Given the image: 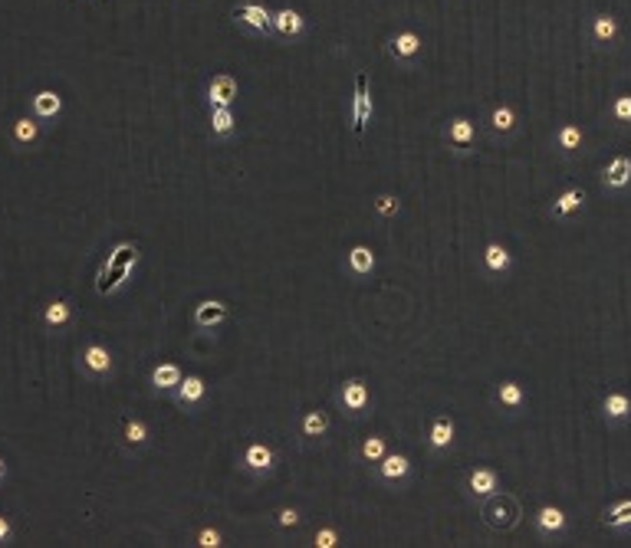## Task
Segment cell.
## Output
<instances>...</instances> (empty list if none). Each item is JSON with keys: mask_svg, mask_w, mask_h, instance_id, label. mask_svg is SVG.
<instances>
[{"mask_svg": "<svg viewBox=\"0 0 631 548\" xmlns=\"http://www.w3.org/2000/svg\"><path fill=\"white\" fill-rule=\"evenodd\" d=\"M198 542H201L204 548H217V545H220V535H217L214 529H204V532H201V539H198Z\"/></svg>", "mask_w": 631, "mask_h": 548, "instance_id": "cell-39", "label": "cell"}, {"mask_svg": "<svg viewBox=\"0 0 631 548\" xmlns=\"http://www.w3.org/2000/svg\"><path fill=\"white\" fill-rule=\"evenodd\" d=\"M500 401H503L507 407H519V404H523V388L513 384V381H507V384L500 388Z\"/></svg>", "mask_w": 631, "mask_h": 548, "instance_id": "cell-31", "label": "cell"}, {"mask_svg": "<svg viewBox=\"0 0 631 548\" xmlns=\"http://www.w3.org/2000/svg\"><path fill=\"white\" fill-rule=\"evenodd\" d=\"M204 397V381L201 378H188L181 381V404H194Z\"/></svg>", "mask_w": 631, "mask_h": 548, "instance_id": "cell-27", "label": "cell"}, {"mask_svg": "<svg viewBox=\"0 0 631 548\" xmlns=\"http://www.w3.org/2000/svg\"><path fill=\"white\" fill-rule=\"evenodd\" d=\"M372 118V95H368V76L359 73L355 76V105H352V128L355 135L365 132V125Z\"/></svg>", "mask_w": 631, "mask_h": 548, "instance_id": "cell-2", "label": "cell"}, {"mask_svg": "<svg viewBox=\"0 0 631 548\" xmlns=\"http://www.w3.org/2000/svg\"><path fill=\"white\" fill-rule=\"evenodd\" d=\"M10 535V525H7V519H0V539H7Z\"/></svg>", "mask_w": 631, "mask_h": 548, "instance_id": "cell-42", "label": "cell"}, {"mask_svg": "<svg viewBox=\"0 0 631 548\" xmlns=\"http://www.w3.org/2000/svg\"><path fill=\"white\" fill-rule=\"evenodd\" d=\"M474 125L467 122V118H454L450 122V145H457V148H467L470 142H474Z\"/></svg>", "mask_w": 631, "mask_h": 548, "instance_id": "cell-18", "label": "cell"}, {"mask_svg": "<svg viewBox=\"0 0 631 548\" xmlns=\"http://www.w3.org/2000/svg\"><path fill=\"white\" fill-rule=\"evenodd\" d=\"M536 525H539V532L553 535V532H559L565 525V512L555 509V506H543V509H539V516H536Z\"/></svg>", "mask_w": 631, "mask_h": 548, "instance_id": "cell-8", "label": "cell"}, {"mask_svg": "<svg viewBox=\"0 0 631 548\" xmlns=\"http://www.w3.org/2000/svg\"><path fill=\"white\" fill-rule=\"evenodd\" d=\"M125 437H128V444H142L145 437H148V430H145V424L128 420V424H125Z\"/></svg>", "mask_w": 631, "mask_h": 548, "instance_id": "cell-37", "label": "cell"}, {"mask_svg": "<svg viewBox=\"0 0 631 548\" xmlns=\"http://www.w3.org/2000/svg\"><path fill=\"white\" fill-rule=\"evenodd\" d=\"M316 545H319V548H332L335 545V532L332 529L319 532V535H316Z\"/></svg>", "mask_w": 631, "mask_h": 548, "instance_id": "cell-40", "label": "cell"}, {"mask_svg": "<svg viewBox=\"0 0 631 548\" xmlns=\"http://www.w3.org/2000/svg\"><path fill=\"white\" fill-rule=\"evenodd\" d=\"M483 263H487V269H493V273H503L510 266V253L500 243H490L487 250H483Z\"/></svg>", "mask_w": 631, "mask_h": 548, "instance_id": "cell-19", "label": "cell"}, {"mask_svg": "<svg viewBox=\"0 0 631 548\" xmlns=\"http://www.w3.org/2000/svg\"><path fill=\"white\" fill-rule=\"evenodd\" d=\"M325 427H329L325 414L313 410V414H306V420H303V434H306V437H319V434H325Z\"/></svg>", "mask_w": 631, "mask_h": 548, "instance_id": "cell-30", "label": "cell"}, {"mask_svg": "<svg viewBox=\"0 0 631 548\" xmlns=\"http://www.w3.org/2000/svg\"><path fill=\"white\" fill-rule=\"evenodd\" d=\"M135 260H138V246L135 243H119L112 250V253H109V260H105V263H115V266H132Z\"/></svg>", "mask_w": 631, "mask_h": 548, "instance_id": "cell-22", "label": "cell"}, {"mask_svg": "<svg viewBox=\"0 0 631 548\" xmlns=\"http://www.w3.org/2000/svg\"><path fill=\"white\" fill-rule=\"evenodd\" d=\"M273 30L283 33V37H296L299 30H303V17H299L296 10H280V13H273Z\"/></svg>", "mask_w": 631, "mask_h": 548, "instance_id": "cell-9", "label": "cell"}, {"mask_svg": "<svg viewBox=\"0 0 631 548\" xmlns=\"http://www.w3.org/2000/svg\"><path fill=\"white\" fill-rule=\"evenodd\" d=\"M612 115L618 118V122H625V125L631 122V95H618V99H615Z\"/></svg>", "mask_w": 631, "mask_h": 548, "instance_id": "cell-33", "label": "cell"}, {"mask_svg": "<svg viewBox=\"0 0 631 548\" xmlns=\"http://www.w3.org/2000/svg\"><path fill=\"white\" fill-rule=\"evenodd\" d=\"M555 142H559L563 152H575V148L582 145V128H579V125H563L559 135H555Z\"/></svg>", "mask_w": 631, "mask_h": 548, "instance_id": "cell-20", "label": "cell"}, {"mask_svg": "<svg viewBox=\"0 0 631 548\" xmlns=\"http://www.w3.org/2000/svg\"><path fill=\"white\" fill-rule=\"evenodd\" d=\"M418 49H421V39L414 37V33H402V37L392 43V53H395V56H414Z\"/></svg>", "mask_w": 631, "mask_h": 548, "instance_id": "cell-26", "label": "cell"}, {"mask_svg": "<svg viewBox=\"0 0 631 548\" xmlns=\"http://www.w3.org/2000/svg\"><path fill=\"white\" fill-rule=\"evenodd\" d=\"M480 516H483V522H487L493 532H510L519 522L523 509H519V499L513 496V492H497V489H493L490 496H483Z\"/></svg>", "mask_w": 631, "mask_h": 548, "instance_id": "cell-1", "label": "cell"}, {"mask_svg": "<svg viewBox=\"0 0 631 548\" xmlns=\"http://www.w3.org/2000/svg\"><path fill=\"white\" fill-rule=\"evenodd\" d=\"M59 95L56 92H40L37 99H33V109H37V115H43V118H49V115H56L59 112Z\"/></svg>", "mask_w": 631, "mask_h": 548, "instance_id": "cell-24", "label": "cell"}, {"mask_svg": "<svg viewBox=\"0 0 631 548\" xmlns=\"http://www.w3.org/2000/svg\"><path fill=\"white\" fill-rule=\"evenodd\" d=\"M86 365L92 371H109L112 358H109V351H105L102 345H89V348H86Z\"/></svg>", "mask_w": 631, "mask_h": 548, "instance_id": "cell-25", "label": "cell"}, {"mask_svg": "<svg viewBox=\"0 0 631 548\" xmlns=\"http://www.w3.org/2000/svg\"><path fill=\"white\" fill-rule=\"evenodd\" d=\"M66 319H69L66 303H53L47 309V322H49V325H59V322H66Z\"/></svg>", "mask_w": 631, "mask_h": 548, "instance_id": "cell-36", "label": "cell"}, {"mask_svg": "<svg viewBox=\"0 0 631 548\" xmlns=\"http://www.w3.org/2000/svg\"><path fill=\"white\" fill-rule=\"evenodd\" d=\"M362 453H365V460H382V456H385V440H382V437H368L365 446H362Z\"/></svg>", "mask_w": 631, "mask_h": 548, "instance_id": "cell-34", "label": "cell"}, {"mask_svg": "<svg viewBox=\"0 0 631 548\" xmlns=\"http://www.w3.org/2000/svg\"><path fill=\"white\" fill-rule=\"evenodd\" d=\"M244 463L250 466V470H270L273 466V450L270 446H263V444H250L247 446V453H244Z\"/></svg>", "mask_w": 631, "mask_h": 548, "instance_id": "cell-10", "label": "cell"}, {"mask_svg": "<svg viewBox=\"0 0 631 548\" xmlns=\"http://www.w3.org/2000/svg\"><path fill=\"white\" fill-rule=\"evenodd\" d=\"M378 214H385V217H392V214H398V200H395L392 194H385V197H378Z\"/></svg>", "mask_w": 631, "mask_h": 548, "instance_id": "cell-38", "label": "cell"}, {"mask_svg": "<svg viewBox=\"0 0 631 548\" xmlns=\"http://www.w3.org/2000/svg\"><path fill=\"white\" fill-rule=\"evenodd\" d=\"M605 188H628L631 184V158L628 154H618L615 161H608V168L602 171Z\"/></svg>", "mask_w": 631, "mask_h": 548, "instance_id": "cell-3", "label": "cell"}, {"mask_svg": "<svg viewBox=\"0 0 631 548\" xmlns=\"http://www.w3.org/2000/svg\"><path fill=\"white\" fill-rule=\"evenodd\" d=\"M404 473H408V460H404V456H385V463H382L385 480H398Z\"/></svg>", "mask_w": 631, "mask_h": 548, "instance_id": "cell-28", "label": "cell"}, {"mask_svg": "<svg viewBox=\"0 0 631 548\" xmlns=\"http://www.w3.org/2000/svg\"><path fill=\"white\" fill-rule=\"evenodd\" d=\"M349 263H352L355 273H372V266H375V256L368 246H355L352 253H349Z\"/></svg>", "mask_w": 631, "mask_h": 548, "instance_id": "cell-23", "label": "cell"}, {"mask_svg": "<svg viewBox=\"0 0 631 548\" xmlns=\"http://www.w3.org/2000/svg\"><path fill=\"white\" fill-rule=\"evenodd\" d=\"M210 125H214V132H217V135H227L230 128H234V115H230V109H214Z\"/></svg>", "mask_w": 631, "mask_h": 548, "instance_id": "cell-32", "label": "cell"}, {"mask_svg": "<svg viewBox=\"0 0 631 548\" xmlns=\"http://www.w3.org/2000/svg\"><path fill=\"white\" fill-rule=\"evenodd\" d=\"M152 381H155V388H162V391L178 388V384H181V371H178V365H158Z\"/></svg>", "mask_w": 631, "mask_h": 548, "instance_id": "cell-17", "label": "cell"}, {"mask_svg": "<svg viewBox=\"0 0 631 548\" xmlns=\"http://www.w3.org/2000/svg\"><path fill=\"white\" fill-rule=\"evenodd\" d=\"M296 522H299V516L293 509H283V512H280V525H296Z\"/></svg>", "mask_w": 631, "mask_h": 548, "instance_id": "cell-41", "label": "cell"}, {"mask_svg": "<svg viewBox=\"0 0 631 548\" xmlns=\"http://www.w3.org/2000/svg\"><path fill=\"white\" fill-rule=\"evenodd\" d=\"M234 17L244 20V23H250V27H257L267 33L270 27H273V13H267V10L260 7V4H244V7L234 10Z\"/></svg>", "mask_w": 631, "mask_h": 548, "instance_id": "cell-5", "label": "cell"}, {"mask_svg": "<svg viewBox=\"0 0 631 548\" xmlns=\"http://www.w3.org/2000/svg\"><path fill=\"white\" fill-rule=\"evenodd\" d=\"M234 99H237V83H234V76H217L210 83V105H214V109H227Z\"/></svg>", "mask_w": 631, "mask_h": 548, "instance_id": "cell-4", "label": "cell"}, {"mask_svg": "<svg viewBox=\"0 0 631 548\" xmlns=\"http://www.w3.org/2000/svg\"><path fill=\"white\" fill-rule=\"evenodd\" d=\"M128 269H132V266H115V263H105L102 269H99V279H96V289L102 296H109L112 293V289H119V286H122V279L125 276H128Z\"/></svg>", "mask_w": 631, "mask_h": 548, "instance_id": "cell-6", "label": "cell"}, {"mask_svg": "<svg viewBox=\"0 0 631 548\" xmlns=\"http://www.w3.org/2000/svg\"><path fill=\"white\" fill-rule=\"evenodd\" d=\"M342 404L349 407V410H362L365 404H368V388H365V381H345L342 384Z\"/></svg>", "mask_w": 631, "mask_h": 548, "instance_id": "cell-7", "label": "cell"}, {"mask_svg": "<svg viewBox=\"0 0 631 548\" xmlns=\"http://www.w3.org/2000/svg\"><path fill=\"white\" fill-rule=\"evenodd\" d=\"M13 135H17V142H33V138H37V125L30 122V118H20Z\"/></svg>", "mask_w": 631, "mask_h": 548, "instance_id": "cell-35", "label": "cell"}, {"mask_svg": "<svg viewBox=\"0 0 631 548\" xmlns=\"http://www.w3.org/2000/svg\"><path fill=\"white\" fill-rule=\"evenodd\" d=\"M493 128L497 132H510L513 125H517V115H513V109H507V105H500V109H493Z\"/></svg>", "mask_w": 631, "mask_h": 548, "instance_id": "cell-29", "label": "cell"}, {"mask_svg": "<svg viewBox=\"0 0 631 548\" xmlns=\"http://www.w3.org/2000/svg\"><path fill=\"white\" fill-rule=\"evenodd\" d=\"M592 37L599 39V43H612V39L618 37V20L608 17V13H599L592 23Z\"/></svg>", "mask_w": 631, "mask_h": 548, "instance_id": "cell-16", "label": "cell"}, {"mask_svg": "<svg viewBox=\"0 0 631 548\" xmlns=\"http://www.w3.org/2000/svg\"><path fill=\"white\" fill-rule=\"evenodd\" d=\"M582 200H585V190L582 188H569L563 194V197L555 200V214H559V217H569V214H575V210L582 207Z\"/></svg>", "mask_w": 631, "mask_h": 548, "instance_id": "cell-15", "label": "cell"}, {"mask_svg": "<svg viewBox=\"0 0 631 548\" xmlns=\"http://www.w3.org/2000/svg\"><path fill=\"white\" fill-rule=\"evenodd\" d=\"M602 522L608 529H625V525H631V499H622V502H615L612 509H605Z\"/></svg>", "mask_w": 631, "mask_h": 548, "instance_id": "cell-11", "label": "cell"}, {"mask_svg": "<svg viewBox=\"0 0 631 548\" xmlns=\"http://www.w3.org/2000/svg\"><path fill=\"white\" fill-rule=\"evenodd\" d=\"M470 489L477 492V496H490V492L497 489V473L487 470V466L474 470V473H470Z\"/></svg>", "mask_w": 631, "mask_h": 548, "instance_id": "cell-14", "label": "cell"}, {"mask_svg": "<svg viewBox=\"0 0 631 548\" xmlns=\"http://www.w3.org/2000/svg\"><path fill=\"white\" fill-rule=\"evenodd\" d=\"M224 315H227V305L224 303H201L198 312H194V322H198L201 329H208V325H217Z\"/></svg>", "mask_w": 631, "mask_h": 548, "instance_id": "cell-13", "label": "cell"}, {"mask_svg": "<svg viewBox=\"0 0 631 548\" xmlns=\"http://www.w3.org/2000/svg\"><path fill=\"white\" fill-rule=\"evenodd\" d=\"M0 476H4V460H0Z\"/></svg>", "mask_w": 631, "mask_h": 548, "instance_id": "cell-43", "label": "cell"}, {"mask_svg": "<svg viewBox=\"0 0 631 548\" xmlns=\"http://www.w3.org/2000/svg\"><path fill=\"white\" fill-rule=\"evenodd\" d=\"M454 440V424H450L447 417H438L434 427H431V444L434 446H447Z\"/></svg>", "mask_w": 631, "mask_h": 548, "instance_id": "cell-21", "label": "cell"}, {"mask_svg": "<svg viewBox=\"0 0 631 548\" xmlns=\"http://www.w3.org/2000/svg\"><path fill=\"white\" fill-rule=\"evenodd\" d=\"M605 414L612 417V420H625V417H631V397L622 394V391H612V394L605 397Z\"/></svg>", "mask_w": 631, "mask_h": 548, "instance_id": "cell-12", "label": "cell"}]
</instances>
